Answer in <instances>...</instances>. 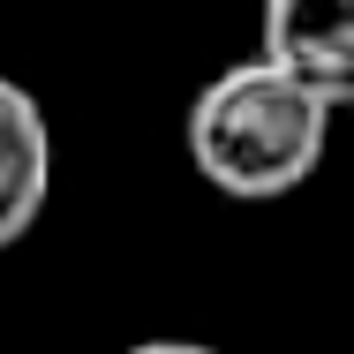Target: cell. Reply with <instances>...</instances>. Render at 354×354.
Here are the masks:
<instances>
[{"mask_svg": "<svg viewBox=\"0 0 354 354\" xmlns=\"http://www.w3.org/2000/svg\"><path fill=\"white\" fill-rule=\"evenodd\" d=\"M324 136H332V106L317 91H301L294 75H279L272 61L218 68L189 106V158L234 204L294 196L317 174Z\"/></svg>", "mask_w": 354, "mask_h": 354, "instance_id": "obj_1", "label": "cell"}, {"mask_svg": "<svg viewBox=\"0 0 354 354\" xmlns=\"http://www.w3.org/2000/svg\"><path fill=\"white\" fill-rule=\"evenodd\" d=\"M332 113L354 98V0H264V53Z\"/></svg>", "mask_w": 354, "mask_h": 354, "instance_id": "obj_2", "label": "cell"}, {"mask_svg": "<svg viewBox=\"0 0 354 354\" xmlns=\"http://www.w3.org/2000/svg\"><path fill=\"white\" fill-rule=\"evenodd\" d=\"M53 196V121L46 106L0 75V249H15Z\"/></svg>", "mask_w": 354, "mask_h": 354, "instance_id": "obj_3", "label": "cell"}, {"mask_svg": "<svg viewBox=\"0 0 354 354\" xmlns=\"http://www.w3.org/2000/svg\"><path fill=\"white\" fill-rule=\"evenodd\" d=\"M129 354H218V347H196V339H136Z\"/></svg>", "mask_w": 354, "mask_h": 354, "instance_id": "obj_4", "label": "cell"}]
</instances>
